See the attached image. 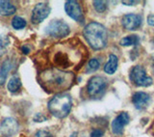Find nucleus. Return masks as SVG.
Segmentation results:
<instances>
[{
	"mask_svg": "<svg viewBox=\"0 0 154 137\" xmlns=\"http://www.w3.org/2000/svg\"><path fill=\"white\" fill-rule=\"evenodd\" d=\"M88 55L85 46L80 40L73 39L59 43L50 50V59L57 68L66 70L72 67L81 66Z\"/></svg>",
	"mask_w": 154,
	"mask_h": 137,
	"instance_id": "obj_1",
	"label": "nucleus"
},
{
	"mask_svg": "<svg viewBox=\"0 0 154 137\" xmlns=\"http://www.w3.org/2000/svg\"><path fill=\"white\" fill-rule=\"evenodd\" d=\"M75 76L70 72L50 68L41 72L38 80L42 87L49 93H59L69 90L73 85Z\"/></svg>",
	"mask_w": 154,
	"mask_h": 137,
	"instance_id": "obj_2",
	"label": "nucleus"
},
{
	"mask_svg": "<svg viewBox=\"0 0 154 137\" xmlns=\"http://www.w3.org/2000/svg\"><path fill=\"white\" fill-rule=\"evenodd\" d=\"M83 35L89 46L95 50H99L107 46L108 33L106 28L98 22H91L83 30Z\"/></svg>",
	"mask_w": 154,
	"mask_h": 137,
	"instance_id": "obj_3",
	"label": "nucleus"
},
{
	"mask_svg": "<svg viewBox=\"0 0 154 137\" xmlns=\"http://www.w3.org/2000/svg\"><path fill=\"white\" fill-rule=\"evenodd\" d=\"M72 107L71 97L67 94H58L48 102V110L56 118L63 119L69 114Z\"/></svg>",
	"mask_w": 154,
	"mask_h": 137,
	"instance_id": "obj_4",
	"label": "nucleus"
},
{
	"mask_svg": "<svg viewBox=\"0 0 154 137\" xmlns=\"http://www.w3.org/2000/svg\"><path fill=\"white\" fill-rule=\"evenodd\" d=\"M130 80L139 87H148L152 85L153 80L146 75L144 68L142 66H135L130 71Z\"/></svg>",
	"mask_w": 154,
	"mask_h": 137,
	"instance_id": "obj_5",
	"label": "nucleus"
},
{
	"mask_svg": "<svg viewBox=\"0 0 154 137\" xmlns=\"http://www.w3.org/2000/svg\"><path fill=\"white\" fill-rule=\"evenodd\" d=\"M107 88V80L106 78L99 76V75H94L91 78L87 85V91L91 97H98L102 96L103 93L106 91Z\"/></svg>",
	"mask_w": 154,
	"mask_h": 137,
	"instance_id": "obj_6",
	"label": "nucleus"
},
{
	"mask_svg": "<svg viewBox=\"0 0 154 137\" xmlns=\"http://www.w3.org/2000/svg\"><path fill=\"white\" fill-rule=\"evenodd\" d=\"M45 33L47 35L54 38H65L70 33L69 26L67 24L60 21V19H55V21H51L48 25L45 27Z\"/></svg>",
	"mask_w": 154,
	"mask_h": 137,
	"instance_id": "obj_7",
	"label": "nucleus"
},
{
	"mask_svg": "<svg viewBox=\"0 0 154 137\" xmlns=\"http://www.w3.org/2000/svg\"><path fill=\"white\" fill-rule=\"evenodd\" d=\"M51 9L47 3H38L33 9L31 21L34 24H38L42 22L49 16Z\"/></svg>",
	"mask_w": 154,
	"mask_h": 137,
	"instance_id": "obj_8",
	"label": "nucleus"
},
{
	"mask_svg": "<svg viewBox=\"0 0 154 137\" xmlns=\"http://www.w3.org/2000/svg\"><path fill=\"white\" fill-rule=\"evenodd\" d=\"M65 10L67 16L73 18L74 21L83 23L84 22V14L80 4L74 0H69L66 1L65 4Z\"/></svg>",
	"mask_w": 154,
	"mask_h": 137,
	"instance_id": "obj_9",
	"label": "nucleus"
},
{
	"mask_svg": "<svg viewBox=\"0 0 154 137\" xmlns=\"http://www.w3.org/2000/svg\"><path fill=\"white\" fill-rule=\"evenodd\" d=\"M18 130V124L14 118H6L0 125V132L5 137H11Z\"/></svg>",
	"mask_w": 154,
	"mask_h": 137,
	"instance_id": "obj_10",
	"label": "nucleus"
},
{
	"mask_svg": "<svg viewBox=\"0 0 154 137\" xmlns=\"http://www.w3.org/2000/svg\"><path fill=\"white\" fill-rule=\"evenodd\" d=\"M122 22L126 30H137L142 25V17L137 14H127L123 16Z\"/></svg>",
	"mask_w": 154,
	"mask_h": 137,
	"instance_id": "obj_11",
	"label": "nucleus"
},
{
	"mask_svg": "<svg viewBox=\"0 0 154 137\" xmlns=\"http://www.w3.org/2000/svg\"><path fill=\"white\" fill-rule=\"evenodd\" d=\"M129 115L126 112L119 113L112 122V131L115 134H122L124 126L129 123Z\"/></svg>",
	"mask_w": 154,
	"mask_h": 137,
	"instance_id": "obj_12",
	"label": "nucleus"
},
{
	"mask_svg": "<svg viewBox=\"0 0 154 137\" xmlns=\"http://www.w3.org/2000/svg\"><path fill=\"white\" fill-rule=\"evenodd\" d=\"M151 97L144 92H136L132 96V102L138 110H143L150 104Z\"/></svg>",
	"mask_w": 154,
	"mask_h": 137,
	"instance_id": "obj_13",
	"label": "nucleus"
},
{
	"mask_svg": "<svg viewBox=\"0 0 154 137\" xmlns=\"http://www.w3.org/2000/svg\"><path fill=\"white\" fill-rule=\"evenodd\" d=\"M119 65V60L118 57L115 54H110L109 55V60L104 66V72L108 75H114L118 68Z\"/></svg>",
	"mask_w": 154,
	"mask_h": 137,
	"instance_id": "obj_14",
	"label": "nucleus"
},
{
	"mask_svg": "<svg viewBox=\"0 0 154 137\" xmlns=\"http://www.w3.org/2000/svg\"><path fill=\"white\" fill-rule=\"evenodd\" d=\"M17 11L16 6L10 2V1H0V14L5 17L12 16Z\"/></svg>",
	"mask_w": 154,
	"mask_h": 137,
	"instance_id": "obj_15",
	"label": "nucleus"
},
{
	"mask_svg": "<svg viewBox=\"0 0 154 137\" xmlns=\"http://www.w3.org/2000/svg\"><path fill=\"white\" fill-rule=\"evenodd\" d=\"M120 46H138L140 43V38L138 35H129L127 37L122 38L119 42Z\"/></svg>",
	"mask_w": 154,
	"mask_h": 137,
	"instance_id": "obj_16",
	"label": "nucleus"
},
{
	"mask_svg": "<svg viewBox=\"0 0 154 137\" xmlns=\"http://www.w3.org/2000/svg\"><path fill=\"white\" fill-rule=\"evenodd\" d=\"M20 87H21V81L17 76L14 75L10 78V80L8 81V85H7V88L10 92L16 93L20 89Z\"/></svg>",
	"mask_w": 154,
	"mask_h": 137,
	"instance_id": "obj_17",
	"label": "nucleus"
},
{
	"mask_svg": "<svg viewBox=\"0 0 154 137\" xmlns=\"http://www.w3.org/2000/svg\"><path fill=\"white\" fill-rule=\"evenodd\" d=\"M11 62L9 60H6L2 64L1 68H0V85H3L4 82L6 81L7 75L9 73L10 70H11Z\"/></svg>",
	"mask_w": 154,
	"mask_h": 137,
	"instance_id": "obj_18",
	"label": "nucleus"
},
{
	"mask_svg": "<svg viewBox=\"0 0 154 137\" xmlns=\"http://www.w3.org/2000/svg\"><path fill=\"white\" fill-rule=\"evenodd\" d=\"M12 26L17 29V30H19V29H23L26 26V21L24 18H20V17H14L12 21Z\"/></svg>",
	"mask_w": 154,
	"mask_h": 137,
	"instance_id": "obj_19",
	"label": "nucleus"
},
{
	"mask_svg": "<svg viewBox=\"0 0 154 137\" xmlns=\"http://www.w3.org/2000/svg\"><path fill=\"white\" fill-rule=\"evenodd\" d=\"M100 64L99 61L95 58H93L91 59L88 63V67H87V72H94L99 68Z\"/></svg>",
	"mask_w": 154,
	"mask_h": 137,
	"instance_id": "obj_20",
	"label": "nucleus"
},
{
	"mask_svg": "<svg viewBox=\"0 0 154 137\" xmlns=\"http://www.w3.org/2000/svg\"><path fill=\"white\" fill-rule=\"evenodd\" d=\"M9 46V38H7L5 35L0 36V55L5 52V49Z\"/></svg>",
	"mask_w": 154,
	"mask_h": 137,
	"instance_id": "obj_21",
	"label": "nucleus"
},
{
	"mask_svg": "<svg viewBox=\"0 0 154 137\" xmlns=\"http://www.w3.org/2000/svg\"><path fill=\"white\" fill-rule=\"evenodd\" d=\"M94 7L96 10V12L98 13H103L105 10L107 9V5H106L105 1H94Z\"/></svg>",
	"mask_w": 154,
	"mask_h": 137,
	"instance_id": "obj_22",
	"label": "nucleus"
},
{
	"mask_svg": "<svg viewBox=\"0 0 154 137\" xmlns=\"http://www.w3.org/2000/svg\"><path fill=\"white\" fill-rule=\"evenodd\" d=\"M34 137H52V134L46 129H40L35 133Z\"/></svg>",
	"mask_w": 154,
	"mask_h": 137,
	"instance_id": "obj_23",
	"label": "nucleus"
},
{
	"mask_svg": "<svg viewBox=\"0 0 154 137\" xmlns=\"http://www.w3.org/2000/svg\"><path fill=\"white\" fill-rule=\"evenodd\" d=\"M103 135H104V131L100 129H94L91 132V137H102Z\"/></svg>",
	"mask_w": 154,
	"mask_h": 137,
	"instance_id": "obj_24",
	"label": "nucleus"
},
{
	"mask_svg": "<svg viewBox=\"0 0 154 137\" xmlns=\"http://www.w3.org/2000/svg\"><path fill=\"white\" fill-rule=\"evenodd\" d=\"M45 120H46V118L41 113H38L35 117H34V121H35V122H43Z\"/></svg>",
	"mask_w": 154,
	"mask_h": 137,
	"instance_id": "obj_25",
	"label": "nucleus"
},
{
	"mask_svg": "<svg viewBox=\"0 0 154 137\" xmlns=\"http://www.w3.org/2000/svg\"><path fill=\"white\" fill-rule=\"evenodd\" d=\"M147 23L149 25L154 26V14H149L147 17Z\"/></svg>",
	"mask_w": 154,
	"mask_h": 137,
	"instance_id": "obj_26",
	"label": "nucleus"
},
{
	"mask_svg": "<svg viewBox=\"0 0 154 137\" xmlns=\"http://www.w3.org/2000/svg\"><path fill=\"white\" fill-rule=\"evenodd\" d=\"M21 51H22V53H24V54H28V53L31 51V49H30V47L27 46H22Z\"/></svg>",
	"mask_w": 154,
	"mask_h": 137,
	"instance_id": "obj_27",
	"label": "nucleus"
},
{
	"mask_svg": "<svg viewBox=\"0 0 154 137\" xmlns=\"http://www.w3.org/2000/svg\"><path fill=\"white\" fill-rule=\"evenodd\" d=\"M122 2L124 5H127V6H133V5L138 3V1H122Z\"/></svg>",
	"mask_w": 154,
	"mask_h": 137,
	"instance_id": "obj_28",
	"label": "nucleus"
},
{
	"mask_svg": "<svg viewBox=\"0 0 154 137\" xmlns=\"http://www.w3.org/2000/svg\"><path fill=\"white\" fill-rule=\"evenodd\" d=\"M151 68H152V72H153V73H154V55L152 56V58H151Z\"/></svg>",
	"mask_w": 154,
	"mask_h": 137,
	"instance_id": "obj_29",
	"label": "nucleus"
},
{
	"mask_svg": "<svg viewBox=\"0 0 154 137\" xmlns=\"http://www.w3.org/2000/svg\"><path fill=\"white\" fill-rule=\"evenodd\" d=\"M70 137H80V136H79V133L78 132H74V133H72L70 135Z\"/></svg>",
	"mask_w": 154,
	"mask_h": 137,
	"instance_id": "obj_30",
	"label": "nucleus"
},
{
	"mask_svg": "<svg viewBox=\"0 0 154 137\" xmlns=\"http://www.w3.org/2000/svg\"><path fill=\"white\" fill-rule=\"evenodd\" d=\"M153 43H154V41H153Z\"/></svg>",
	"mask_w": 154,
	"mask_h": 137,
	"instance_id": "obj_31",
	"label": "nucleus"
}]
</instances>
